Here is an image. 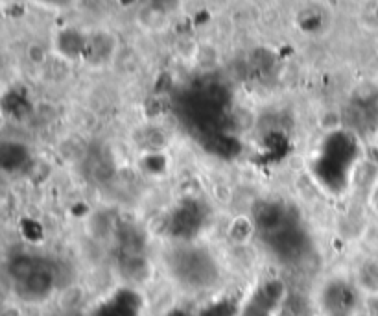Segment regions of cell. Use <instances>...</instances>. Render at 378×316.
I'll return each mask as SVG.
<instances>
[{
	"instance_id": "cell-1",
	"label": "cell",
	"mask_w": 378,
	"mask_h": 316,
	"mask_svg": "<svg viewBox=\"0 0 378 316\" xmlns=\"http://www.w3.org/2000/svg\"><path fill=\"white\" fill-rule=\"evenodd\" d=\"M357 283L351 285L345 279H330L319 294V305L325 316H351L357 309Z\"/></svg>"
},
{
	"instance_id": "cell-2",
	"label": "cell",
	"mask_w": 378,
	"mask_h": 316,
	"mask_svg": "<svg viewBox=\"0 0 378 316\" xmlns=\"http://www.w3.org/2000/svg\"><path fill=\"white\" fill-rule=\"evenodd\" d=\"M116 52V39L109 32H93L87 35V44L83 52V61L87 65H107Z\"/></svg>"
},
{
	"instance_id": "cell-3",
	"label": "cell",
	"mask_w": 378,
	"mask_h": 316,
	"mask_svg": "<svg viewBox=\"0 0 378 316\" xmlns=\"http://www.w3.org/2000/svg\"><path fill=\"white\" fill-rule=\"evenodd\" d=\"M87 35L78 28H65L57 32L54 39V46L57 54L65 60L76 61L83 60V52H85V44H87Z\"/></svg>"
},
{
	"instance_id": "cell-4",
	"label": "cell",
	"mask_w": 378,
	"mask_h": 316,
	"mask_svg": "<svg viewBox=\"0 0 378 316\" xmlns=\"http://www.w3.org/2000/svg\"><path fill=\"white\" fill-rule=\"evenodd\" d=\"M357 287L363 292H378V261H366L357 272Z\"/></svg>"
},
{
	"instance_id": "cell-5",
	"label": "cell",
	"mask_w": 378,
	"mask_h": 316,
	"mask_svg": "<svg viewBox=\"0 0 378 316\" xmlns=\"http://www.w3.org/2000/svg\"><path fill=\"white\" fill-rule=\"evenodd\" d=\"M33 4L41 6V8H46V10H55V11H63L69 10L76 0H32Z\"/></svg>"
},
{
	"instance_id": "cell-6",
	"label": "cell",
	"mask_w": 378,
	"mask_h": 316,
	"mask_svg": "<svg viewBox=\"0 0 378 316\" xmlns=\"http://www.w3.org/2000/svg\"><path fill=\"white\" fill-rule=\"evenodd\" d=\"M369 205H371V209L378 215V183L373 187L371 194H369Z\"/></svg>"
}]
</instances>
